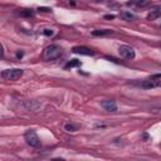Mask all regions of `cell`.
<instances>
[{
	"mask_svg": "<svg viewBox=\"0 0 161 161\" xmlns=\"http://www.w3.org/2000/svg\"><path fill=\"white\" fill-rule=\"evenodd\" d=\"M62 53H63V49L61 48L59 45L51 44V45H48L44 49V52H43V58L45 61H54L57 58H59V57L62 55Z\"/></svg>",
	"mask_w": 161,
	"mask_h": 161,
	"instance_id": "obj_1",
	"label": "cell"
},
{
	"mask_svg": "<svg viewBox=\"0 0 161 161\" xmlns=\"http://www.w3.org/2000/svg\"><path fill=\"white\" fill-rule=\"evenodd\" d=\"M24 71L20 68H12V69H4L2 72V77L5 81H18L22 78Z\"/></svg>",
	"mask_w": 161,
	"mask_h": 161,
	"instance_id": "obj_2",
	"label": "cell"
},
{
	"mask_svg": "<svg viewBox=\"0 0 161 161\" xmlns=\"http://www.w3.org/2000/svg\"><path fill=\"white\" fill-rule=\"evenodd\" d=\"M25 141H26V144L32 146V147H39L40 146V140L39 137H38V135L35 134V131L34 130H28L25 132Z\"/></svg>",
	"mask_w": 161,
	"mask_h": 161,
	"instance_id": "obj_3",
	"label": "cell"
},
{
	"mask_svg": "<svg viewBox=\"0 0 161 161\" xmlns=\"http://www.w3.org/2000/svg\"><path fill=\"white\" fill-rule=\"evenodd\" d=\"M118 52H120L122 58H125V59H134L135 55H136L134 48L130 45H121L118 48Z\"/></svg>",
	"mask_w": 161,
	"mask_h": 161,
	"instance_id": "obj_4",
	"label": "cell"
},
{
	"mask_svg": "<svg viewBox=\"0 0 161 161\" xmlns=\"http://www.w3.org/2000/svg\"><path fill=\"white\" fill-rule=\"evenodd\" d=\"M101 105H102L103 108H105L106 111H108V112H116V111H117V105H116L115 101L107 100V101L101 102Z\"/></svg>",
	"mask_w": 161,
	"mask_h": 161,
	"instance_id": "obj_5",
	"label": "cell"
},
{
	"mask_svg": "<svg viewBox=\"0 0 161 161\" xmlns=\"http://www.w3.org/2000/svg\"><path fill=\"white\" fill-rule=\"evenodd\" d=\"M73 53L75 54H82V55H93V51H91L89 48H87V47H74V48L72 49Z\"/></svg>",
	"mask_w": 161,
	"mask_h": 161,
	"instance_id": "obj_6",
	"label": "cell"
},
{
	"mask_svg": "<svg viewBox=\"0 0 161 161\" xmlns=\"http://www.w3.org/2000/svg\"><path fill=\"white\" fill-rule=\"evenodd\" d=\"M141 88H144V89H151V88H156L160 86V82L159 81H154L152 78L149 79V81H145L140 84Z\"/></svg>",
	"mask_w": 161,
	"mask_h": 161,
	"instance_id": "obj_7",
	"label": "cell"
},
{
	"mask_svg": "<svg viewBox=\"0 0 161 161\" xmlns=\"http://www.w3.org/2000/svg\"><path fill=\"white\" fill-rule=\"evenodd\" d=\"M127 6H135V8H144L147 5V0H130L126 3Z\"/></svg>",
	"mask_w": 161,
	"mask_h": 161,
	"instance_id": "obj_8",
	"label": "cell"
},
{
	"mask_svg": "<svg viewBox=\"0 0 161 161\" xmlns=\"http://www.w3.org/2000/svg\"><path fill=\"white\" fill-rule=\"evenodd\" d=\"M161 16V8H155L147 14V20H155V19Z\"/></svg>",
	"mask_w": 161,
	"mask_h": 161,
	"instance_id": "obj_9",
	"label": "cell"
},
{
	"mask_svg": "<svg viewBox=\"0 0 161 161\" xmlns=\"http://www.w3.org/2000/svg\"><path fill=\"white\" fill-rule=\"evenodd\" d=\"M121 18L126 22H132V20H135L136 19V15L132 14L131 12H121Z\"/></svg>",
	"mask_w": 161,
	"mask_h": 161,
	"instance_id": "obj_10",
	"label": "cell"
},
{
	"mask_svg": "<svg viewBox=\"0 0 161 161\" xmlns=\"http://www.w3.org/2000/svg\"><path fill=\"white\" fill-rule=\"evenodd\" d=\"M82 63H81V61H78V59H72V61H69L67 64H65V67L64 68H74V67H79Z\"/></svg>",
	"mask_w": 161,
	"mask_h": 161,
	"instance_id": "obj_11",
	"label": "cell"
},
{
	"mask_svg": "<svg viewBox=\"0 0 161 161\" xmlns=\"http://www.w3.org/2000/svg\"><path fill=\"white\" fill-rule=\"evenodd\" d=\"M110 33H112V30H110V29H97V30H93V32H92V34L96 35V37L107 35V34H110Z\"/></svg>",
	"mask_w": 161,
	"mask_h": 161,
	"instance_id": "obj_12",
	"label": "cell"
},
{
	"mask_svg": "<svg viewBox=\"0 0 161 161\" xmlns=\"http://www.w3.org/2000/svg\"><path fill=\"white\" fill-rule=\"evenodd\" d=\"M19 15L20 16H28V18H30L34 15V13L32 10H29V9H23L22 12H19Z\"/></svg>",
	"mask_w": 161,
	"mask_h": 161,
	"instance_id": "obj_13",
	"label": "cell"
},
{
	"mask_svg": "<svg viewBox=\"0 0 161 161\" xmlns=\"http://www.w3.org/2000/svg\"><path fill=\"white\" fill-rule=\"evenodd\" d=\"M64 130L67 131V132H74L75 130H77V127H75L74 125H71V124H67L64 126Z\"/></svg>",
	"mask_w": 161,
	"mask_h": 161,
	"instance_id": "obj_14",
	"label": "cell"
},
{
	"mask_svg": "<svg viewBox=\"0 0 161 161\" xmlns=\"http://www.w3.org/2000/svg\"><path fill=\"white\" fill-rule=\"evenodd\" d=\"M43 34L47 35V37H52V35H54V30H52V29H44Z\"/></svg>",
	"mask_w": 161,
	"mask_h": 161,
	"instance_id": "obj_15",
	"label": "cell"
},
{
	"mask_svg": "<svg viewBox=\"0 0 161 161\" xmlns=\"http://www.w3.org/2000/svg\"><path fill=\"white\" fill-rule=\"evenodd\" d=\"M38 10H39V12H43V13H51L52 9H51V8H45V6H39V8H38Z\"/></svg>",
	"mask_w": 161,
	"mask_h": 161,
	"instance_id": "obj_16",
	"label": "cell"
},
{
	"mask_svg": "<svg viewBox=\"0 0 161 161\" xmlns=\"http://www.w3.org/2000/svg\"><path fill=\"white\" fill-rule=\"evenodd\" d=\"M106 59H108L110 62H113V63H120L116 58H113V57H106Z\"/></svg>",
	"mask_w": 161,
	"mask_h": 161,
	"instance_id": "obj_17",
	"label": "cell"
},
{
	"mask_svg": "<svg viewBox=\"0 0 161 161\" xmlns=\"http://www.w3.org/2000/svg\"><path fill=\"white\" fill-rule=\"evenodd\" d=\"M105 19H115V15H112V14H108V15H105Z\"/></svg>",
	"mask_w": 161,
	"mask_h": 161,
	"instance_id": "obj_18",
	"label": "cell"
},
{
	"mask_svg": "<svg viewBox=\"0 0 161 161\" xmlns=\"http://www.w3.org/2000/svg\"><path fill=\"white\" fill-rule=\"evenodd\" d=\"M23 55H24V53H23V52H18V53H16V58H22Z\"/></svg>",
	"mask_w": 161,
	"mask_h": 161,
	"instance_id": "obj_19",
	"label": "cell"
},
{
	"mask_svg": "<svg viewBox=\"0 0 161 161\" xmlns=\"http://www.w3.org/2000/svg\"><path fill=\"white\" fill-rule=\"evenodd\" d=\"M151 78H161V74H155V75H152Z\"/></svg>",
	"mask_w": 161,
	"mask_h": 161,
	"instance_id": "obj_20",
	"label": "cell"
},
{
	"mask_svg": "<svg viewBox=\"0 0 161 161\" xmlns=\"http://www.w3.org/2000/svg\"><path fill=\"white\" fill-rule=\"evenodd\" d=\"M154 112H159V113H161V107H159V108H155V110H154Z\"/></svg>",
	"mask_w": 161,
	"mask_h": 161,
	"instance_id": "obj_21",
	"label": "cell"
}]
</instances>
